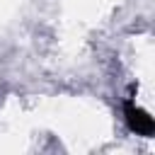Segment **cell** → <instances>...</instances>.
<instances>
[{
  "instance_id": "obj_1",
  "label": "cell",
  "mask_w": 155,
  "mask_h": 155,
  "mask_svg": "<svg viewBox=\"0 0 155 155\" xmlns=\"http://www.w3.org/2000/svg\"><path fill=\"white\" fill-rule=\"evenodd\" d=\"M124 111H126V121H128V128H131V131H136V133H140V136H150V133H153V128H155L153 119H150L143 109H138L131 99L124 104Z\"/></svg>"
}]
</instances>
